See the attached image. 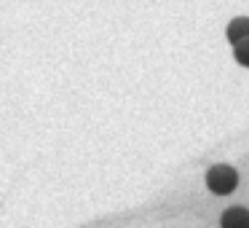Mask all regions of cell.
I'll use <instances>...</instances> for the list:
<instances>
[{"label": "cell", "instance_id": "obj_2", "mask_svg": "<svg viewBox=\"0 0 249 228\" xmlns=\"http://www.w3.org/2000/svg\"><path fill=\"white\" fill-rule=\"evenodd\" d=\"M220 226L222 228H249V209H244V207L225 209L220 217Z\"/></svg>", "mask_w": 249, "mask_h": 228}, {"label": "cell", "instance_id": "obj_3", "mask_svg": "<svg viewBox=\"0 0 249 228\" xmlns=\"http://www.w3.org/2000/svg\"><path fill=\"white\" fill-rule=\"evenodd\" d=\"M225 35H228V40H231L233 46H238V43H244V40H249V19H247V17L233 19V22L228 24Z\"/></svg>", "mask_w": 249, "mask_h": 228}, {"label": "cell", "instance_id": "obj_4", "mask_svg": "<svg viewBox=\"0 0 249 228\" xmlns=\"http://www.w3.org/2000/svg\"><path fill=\"white\" fill-rule=\"evenodd\" d=\"M236 62L244 67H249V40H244V43L236 46Z\"/></svg>", "mask_w": 249, "mask_h": 228}, {"label": "cell", "instance_id": "obj_1", "mask_svg": "<svg viewBox=\"0 0 249 228\" xmlns=\"http://www.w3.org/2000/svg\"><path fill=\"white\" fill-rule=\"evenodd\" d=\"M238 185V172L228 164H217V167H209L206 172V188L217 196H228L233 193Z\"/></svg>", "mask_w": 249, "mask_h": 228}]
</instances>
